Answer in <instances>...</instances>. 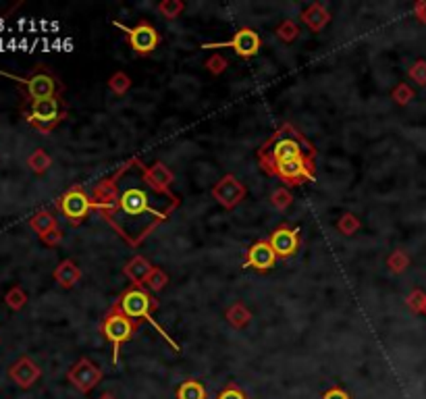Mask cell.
<instances>
[{
    "label": "cell",
    "mask_w": 426,
    "mask_h": 399,
    "mask_svg": "<svg viewBox=\"0 0 426 399\" xmlns=\"http://www.w3.org/2000/svg\"><path fill=\"white\" fill-rule=\"evenodd\" d=\"M306 156H314L316 159V148L310 142H306L304 135L297 132L293 125H289V123L283 125L258 150V160H260L262 169H267L270 164H277V162L306 159Z\"/></svg>",
    "instance_id": "6da1fadb"
},
{
    "label": "cell",
    "mask_w": 426,
    "mask_h": 399,
    "mask_svg": "<svg viewBox=\"0 0 426 399\" xmlns=\"http://www.w3.org/2000/svg\"><path fill=\"white\" fill-rule=\"evenodd\" d=\"M115 306L132 320H137V322L148 320L156 329V333H159L160 337H164V341L169 346L173 347L175 351H181V347L177 346V341H173V337L152 316V312L159 310V302H156V297L148 292L146 287H129V289H125V292L119 295V302Z\"/></svg>",
    "instance_id": "7a4b0ae2"
},
{
    "label": "cell",
    "mask_w": 426,
    "mask_h": 399,
    "mask_svg": "<svg viewBox=\"0 0 426 399\" xmlns=\"http://www.w3.org/2000/svg\"><path fill=\"white\" fill-rule=\"evenodd\" d=\"M0 75H6L9 80H13L23 98H26V105L31 102H38V100H48V98H56L63 94V83L58 81V78L54 75L53 71L44 65H36L33 71L26 75V78H19V75H11V73H2Z\"/></svg>",
    "instance_id": "3957f363"
},
{
    "label": "cell",
    "mask_w": 426,
    "mask_h": 399,
    "mask_svg": "<svg viewBox=\"0 0 426 399\" xmlns=\"http://www.w3.org/2000/svg\"><path fill=\"white\" fill-rule=\"evenodd\" d=\"M21 115L33 129H38L42 135H48L67 119V107H65L63 98L56 96V98L26 105L21 108Z\"/></svg>",
    "instance_id": "277c9868"
},
{
    "label": "cell",
    "mask_w": 426,
    "mask_h": 399,
    "mask_svg": "<svg viewBox=\"0 0 426 399\" xmlns=\"http://www.w3.org/2000/svg\"><path fill=\"white\" fill-rule=\"evenodd\" d=\"M137 329H139V322L132 320L129 316H125L117 306H112L108 310V314L102 320V324H100V331H102L105 339L112 346V366L119 364L121 347L134 337V333Z\"/></svg>",
    "instance_id": "5b68a950"
},
{
    "label": "cell",
    "mask_w": 426,
    "mask_h": 399,
    "mask_svg": "<svg viewBox=\"0 0 426 399\" xmlns=\"http://www.w3.org/2000/svg\"><path fill=\"white\" fill-rule=\"evenodd\" d=\"M132 164H134V162L129 160V162H127L125 166H121L117 173H110V175H107V177H102L98 183H94V187H92L90 198L94 200L96 211L102 214L108 223L112 220V216H115L117 208H119V200H121V193H119V181H121V177L125 175V171H127Z\"/></svg>",
    "instance_id": "8992f818"
},
{
    "label": "cell",
    "mask_w": 426,
    "mask_h": 399,
    "mask_svg": "<svg viewBox=\"0 0 426 399\" xmlns=\"http://www.w3.org/2000/svg\"><path fill=\"white\" fill-rule=\"evenodd\" d=\"M314 160H316L314 156L285 160V162L270 164L262 171H267L272 177H279L283 183H287V187H297L316 179V162Z\"/></svg>",
    "instance_id": "52a82bcc"
},
{
    "label": "cell",
    "mask_w": 426,
    "mask_h": 399,
    "mask_svg": "<svg viewBox=\"0 0 426 399\" xmlns=\"http://www.w3.org/2000/svg\"><path fill=\"white\" fill-rule=\"evenodd\" d=\"M56 208H58V213L63 214V216H65L71 225H75V227L81 225L92 211H96L94 200L90 198V193H87V191L83 189V186H80V183L69 187V189L56 200Z\"/></svg>",
    "instance_id": "ba28073f"
},
{
    "label": "cell",
    "mask_w": 426,
    "mask_h": 399,
    "mask_svg": "<svg viewBox=\"0 0 426 399\" xmlns=\"http://www.w3.org/2000/svg\"><path fill=\"white\" fill-rule=\"evenodd\" d=\"M144 183V181H142ZM148 187L146 186H129L121 191V200H119V208L115 214H125V216H142V214H152L156 220H166L169 213H159L150 206V198H148Z\"/></svg>",
    "instance_id": "9c48e42d"
},
{
    "label": "cell",
    "mask_w": 426,
    "mask_h": 399,
    "mask_svg": "<svg viewBox=\"0 0 426 399\" xmlns=\"http://www.w3.org/2000/svg\"><path fill=\"white\" fill-rule=\"evenodd\" d=\"M204 50H218V48H233L238 56L241 58H252L260 53L262 48V40H260V33L252 27H241L238 29L229 40L225 42H204L202 44Z\"/></svg>",
    "instance_id": "30bf717a"
},
{
    "label": "cell",
    "mask_w": 426,
    "mask_h": 399,
    "mask_svg": "<svg viewBox=\"0 0 426 399\" xmlns=\"http://www.w3.org/2000/svg\"><path fill=\"white\" fill-rule=\"evenodd\" d=\"M112 26L119 27L121 31L127 33V44L132 46V50H134L137 56H148V54H152L156 50V46L160 44L159 29L152 26V23H148L146 19H142V21L134 27L123 26L121 21H112Z\"/></svg>",
    "instance_id": "8fae6325"
},
{
    "label": "cell",
    "mask_w": 426,
    "mask_h": 399,
    "mask_svg": "<svg viewBox=\"0 0 426 399\" xmlns=\"http://www.w3.org/2000/svg\"><path fill=\"white\" fill-rule=\"evenodd\" d=\"M102 368L96 366L90 358H80L67 373V381L83 395H87L90 391H94L100 383H102Z\"/></svg>",
    "instance_id": "7c38bea8"
},
{
    "label": "cell",
    "mask_w": 426,
    "mask_h": 399,
    "mask_svg": "<svg viewBox=\"0 0 426 399\" xmlns=\"http://www.w3.org/2000/svg\"><path fill=\"white\" fill-rule=\"evenodd\" d=\"M139 171H142V181H144V186L148 187L152 193L166 196L169 200L177 202V198L171 193V186H173V181H175V173H173L164 162L156 160L152 166H144V164L139 162Z\"/></svg>",
    "instance_id": "4fadbf2b"
},
{
    "label": "cell",
    "mask_w": 426,
    "mask_h": 399,
    "mask_svg": "<svg viewBox=\"0 0 426 399\" xmlns=\"http://www.w3.org/2000/svg\"><path fill=\"white\" fill-rule=\"evenodd\" d=\"M245 196H247L245 186L231 173L223 175L213 187V198L216 200V204L223 206L225 211H235L245 200Z\"/></svg>",
    "instance_id": "5bb4252c"
},
{
    "label": "cell",
    "mask_w": 426,
    "mask_h": 399,
    "mask_svg": "<svg viewBox=\"0 0 426 399\" xmlns=\"http://www.w3.org/2000/svg\"><path fill=\"white\" fill-rule=\"evenodd\" d=\"M267 241L275 250L277 258H292L299 250V229L289 227V225H281L268 235Z\"/></svg>",
    "instance_id": "9a60e30c"
},
{
    "label": "cell",
    "mask_w": 426,
    "mask_h": 399,
    "mask_svg": "<svg viewBox=\"0 0 426 399\" xmlns=\"http://www.w3.org/2000/svg\"><path fill=\"white\" fill-rule=\"evenodd\" d=\"M277 260L279 258H277L275 250L270 248V243L267 240H258L247 248L243 266L245 268H254L258 272H267V270H270L272 266L277 265Z\"/></svg>",
    "instance_id": "2e32d148"
},
{
    "label": "cell",
    "mask_w": 426,
    "mask_h": 399,
    "mask_svg": "<svg viewBox=\"0 0 426 399\" xmlns=\"http://www.w3.org/2000/svg\"><path fill=\"white\" fill-rule=\"evenodd\" d=\"M9 376H11V381H13L17 387H21V389H31V387L40 381L42 368H40L38 362L31 360L29 356H21L17 362L11 364Z\"/></svg>",
    "instance_id": "e0dca14e"
},
{
    "label": "cell",
    "mask_w": 426,
    "mask_h": 399,
    "mask_svg": "<svg viewBox=\"0 0 426 399\" xmlns=\"http://www.w3.org/2000/svg\"><path fill=\"white\" fill-rule=\"evenodd\" d=\"M299 21L308 27L310 31L320 33L324 27L331 23V11L326 9L324 2H312L299 13Z\"/></svg>",
    "instance_id": "ac0fdd59"
},
{
    "label": "cell",
    "mask_w": 426,
    "mask_h": 399,
    "mask_svg": "<svg viewBox=\"0 0 426 399\" xmlns=\"http://www.w3.org/2000/svg\"><path fill=\"white\" fill-rule=\"evenodd\" d=\"M154 266L150 265V260L142 254L134 256L132 260H127V265L123 266V275L134 283V287H146V281L150 277Z\"/></svg>",
    "instance_id": "d6986e66"
},
{
    "label": "cell",
    "mask_w": 426,
    "mask_h": 399,
    "mask_svg": "<svg viewBox=\"0 0 426 399\" xmlns=\"http://www.w3.org/2000/svg\"><path fill=\"white\" fill-rule=\"evenodd\" d=\"M53 277L54 281H56L63 289H73L81 281V268L78 266L75 260L65 258V260H60L58 266L54 268Z\"/></svg>",
    "instance_id": "ffe728a7"
},
{
    "label": "cell",
    "mask_w": 426,
    "mask_h": 399,
    "mask_svg": "<svg viewBox=\"0 0 426 399\" xmlns=\"http://www.w3.org/2000/svg\"><path fill=\"white\" fill-rule=\"evenodd\" d=\"M29 227L33 229V233H38V238H44L50 231L58 229V218H56V214L53 211L42 208V211H38L29 218Z\"/></svg>",
    "instance_id": "44dd1931"
},
{
    "label": "cell",
    "mask_w": 426,
    "mask_h": 399,
    "mask_svg": "<svg viewBox=\"0 0 426 399\" xmlns=\"http://www.w3.org/2000/svg\"><path fill=\"white\" fill-rule=\"evenodd\" d=\"M225 319L227 322L233 326V329H245L250 322H252V312H250V308L243 304V302H235V304H231L229 308H227V312H225Z\"/></svg>",
    "instance_id": "7402d4cb"
},
{
    "label": "cell",
    "mask_w": 426,
    "mask_h": 399,
    "mask_svg": "<svg viewBox=\"0 0 426 399\" xmlns=\"http://www.w3.org/2000/svg\"><path fill=\"white\" fill-rule=\"evenodd\" d=\"M27 166L33 175H44L50 171L53 166V156L44 150V148H36L29 156H27Z\"/></svg>",
    "instance_id": "603a6c76"
},
{
    "label": "cell",
    "mask_w": 426,
    "mask_h": 399,
    "mask_svg": "<svg viewBox=\"0 0 426 399\" xmlns=\"http://www.w3.org/2000/svg\"><path fill=\"white\" fill-rule=\"evenodd\" d=\"M177 399H208V391L198 378H186L177 387Z\"/></svg>",
    "instance_id": "cb8c5ba5"
},
{
    "label": "cell",
    "mask_w": 426,
    "mask_h": 399,
    "mask_svg": "<svg viewBox=\"0 0 426 399\" xmlns=\"http://www.w3.org/2000/svg\"><path fill=\"white\" fill-rule=\"evenodd\" d=\"M270 206L275 208V211H279V213H285L289 206L293 204V193H292V189L287 186H281V187H277V189H272V193H270Z\"/></svg>",
    "instance_id": "d4e9b609"
},
{
    "label": "cell",
    "mask_w": 426,
    "mask_h": 399,
    "mask_svg": "<svg viewBox=\"0 0 426 399\" xmlns=\"http://www.w3.org/2000/svg\"><path fill=\"white\" fill-rule=\"evenodd\" d=\"M156 11H159L164 19L175 21V19H179V17L183 15L186 2H183V0H160L159 4H156Z\"/></svg>",
    "instance_id": "484cf974"
},
{
    "label": "cell",
    "mask_w": 426,
    "mask_h": 399,
    "mask_svg": "<svg viewBox=\"0 0 426 399\" xmlns=\"http://www.w3.org/2000/svg\"><path fill=\"white\" fill-rule=\"evenodd\" d=\"M132 78L125 73V71H115L110 78H108V90L115 94V96H125L129 90H132Z\"/></svg>",
    "instance_id": "4316f807"
},
{
    "label": "cell",
    "mask_w": 426,
    "mask_h": 399,
    "mask_svg": "<svg viewBox=\"0 0 426 399\" xmlns=\"http://www.w3.org/2000/svg\"><path fill=\"white\" fill-rule=\"evenodd\" d=\"M299 33H302V29L299 26L293 21V19H285V21H281L277 29H275V36L283 42V44H292L295 42L297 38H299Z\"/></svg>",
    "instance_id": "83f0119b"
},
{
    "label": "cell",
    "mask_w": 426,
    "mask_h": 399,
    "mask_svg": "<svg viewBox=\"0 0 426 399\" xmlns=\"http://www.w3.org/2000/svg\"><path fill=\"white\" fill-rule=\"evenodd\" d=\"M335 227H337V231H339L341 235L351 238V235H356V233L360 231L362 223H360V218L353 213H344L339 216V220L335 223Z\"/></svg>",
    "instance_id": "f1b7e54d"
},
{
    "label": "cell",
    "mask_w": 426,
    "mask_h": 399,
    "mask_svg": "<svg viewBox=\"0 0 426 399\" xmlns=\"http://www.w3.org/2000/svg\"><path fill=\"white\" fill-rule=\"evenodd\" d=\"M410 256L405 250H393L389 256H387V268L393 272V275H403L408 268H410Z\"/></svg>",
    "instance_id": "f546056e"
},
{
    "label": "cell",
    "mask_w": 426,
    "mask_h": 399,
    "mask_svg": "<svg viewBox=\"0 0 426 399\" xmlns=\"http://www.w3.org/2000/svg\"><path fill=\"white\" fill-rule=\"evenodd\" d=\"M414 98H416V92H414V87H412L410 83H405V81H400V83L391 90V100H393L398 107H408Z\"/></svg>",
    "instance_id": "4dcf8cb0"
},
{
    "label": "cell",
    "mask_w": 426,
    "mask_h": 399,
    "mask_svg": "<svg viewBox=\"0 0 426 399\" xmlns=\"http://www.w3.org/2000/svg\"><path fill=\"white\" fill-rule=\"evenodd\" d=\"M4 304L13 310V312H19V310H23L27 304V293L23 287H19V285H15V287H11L9 292L4 293Z\"/></svg>",
    "instance_id": "1f68e13d"
},
{
    "label": "cell",
    "mask_w": 426,
    "mask_h": 399,
    "mask_svg": "<svg viewBox=\"0 0 426 399\" xmlns=\"http://www.w3.org/2000/svg\"><path fill=\"white\" fill-rule=\"evenodd\" d=\"M169 275L162 270V268H159V266H154L152 268V272H150V277H148V281H146V289L152 293H160L166 285H169Z\"/></svg>",
    "instance_id": "d6a6232c"
},
{
    "label": "cell",
    "mask_w": 426,
    "mask_h": 399,
    "mask_svg": "<svg viewBox=\"0 0 426 399\" xmlns=\"http://www.w3.org/2000/svg\"><path fill=\"white\" fill-rule=\"evenodd\" d=\"M405 306H408L412 312H416V314H426V292H422V289H414V292L408 293Z\"/></svg>",
    "instance_id": "836d02e7"
},
{
    "label": "cell",
    "mask_w": 426,
    "mask_h": 399,
    "mask_svg": "<svg viewBox=\"0 0 426 399\" xmlns=\"http://www.w3.org/2000/svg\"><path fill=\"white\" fill-rule=\"evenodd\" d=\"M204 67H206V71H208L211 75H214V78H218V75H223V73L227 71L229 63H227V58H225L223 54L214 53L213 56H208V58H206Z\"/></svg>",
    "instance_id": "e575fe53"
},
{
    "label": "cell",
    "mask_w": 426,
    "mask_h": 399,
    "mask_svg": "<svg viewBox=\"0 0 426 399\" xmlns=\"http://www.w3.org/2000/svg\"><path fill=\"white\" fill-rule=\"evenodd\" d=\"M408 78L414 81V83H418L420 87H425L426 85V60L425 58H418V60H414V63H412V67L408 69Z\"/></svg>",
    "instance_id": "d590c367"
},
{
    "label": "cell",
    "mask_w": 426,
    "mask_h": 399,
    "mask_svg": "<svg viewBox=\"0 0 426 399\" xmlns=\"http://www.w3.org/2000/svg\"><path fill=\"white\" fill-rule=\"evenodd\" d=\"M216 399H250L247 398V393L241 389L240 385H235V383H229L218 395H216Z\"/></svg>",
    "instance_id": "8d00e7d4"
},
{
    "label": "cell",
    "mask_w": 426,
    "mask_h": 399,
    "mask_svg": "<svg viewBox=\"0 0 426 399\" xmlns=\"http://www.w3.org/2000/svg\"><path fill=\"white\" fill-rule=\"evenodd\" d=\"M63 238H65V233H63V229L58 227V229H54V231H50L48 235H44V238H40V241L44 243V245H48V248H56L60 241H63Z\"/></svg>",
    "instance_id": "74e56055"
},
{
    "label": "cell",
    "mask_w": 426,
    "mask_h": 399,
    "mask_svg": "<svg viewBox=\"0 0 426 399\" xmlns=\"http://www.w3.org/2000/svg\"><path fill=\"white\" fill-rule=\"evenodd\" d=\"M320 399H351V395L347 393L344 387H339V385H335V387H331V389H326L324 393H322V398Z\"/></svg>",
    "instance_id": "f35d334b"
},
{
    "label": "cell",
    "mask_w": 426,
    "mask_h": 399,
    "mask_svg": "<svg viewBox=\"0 0 426 399\" xmlns=\"http://www.w3.org/2000/svg\"><path fill=\"white\" fill-rule=\"evenodd\" d=\"M414 15H416V19L426 26V0H420V2H416L414 4Z\"/></svg>",
    "instance_id": "ab89813d"
},
{
    "label": "cell",
    "mask_w": 426,
    "mask_h": 399,
    "mask_svg": "<svg viewBox=\"0 0 426 399\" xmlns=\"http://www.w3.org/2000/svg\"><path fill=\"white\" fill-rule=\"evenodd\" d=\"M98 399H117V398H115L112 393H108V391H107V393H102V395H100Z\"/></svg>",
    "instance_id": "60d3db41"
}]
</instances>
